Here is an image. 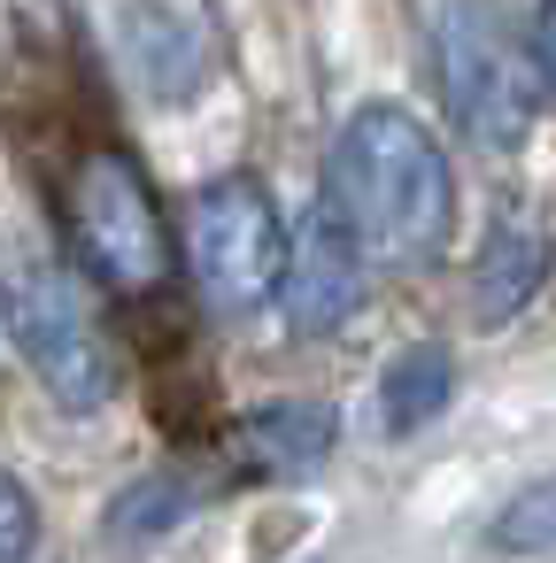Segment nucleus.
<instances>
[{
  "label": "nucleus",
  "mask_w": 556,
  "mask_h": 563,
  "mask_svg": "<svg viewBox=\"0 0 556 563\" xmlns=\"http://www.w3.org/2000/svg\"><path fill=\"white\" fill-rule=\"evenodd\" d=\"M286 224H279V201L255 186V178H209L186 209V263H194V286L217 301V309H263L279 286H286Z\"/></svg>",
  "instance_id": "4"
},
{
  "label": "nucleus",
  "mask_w": 556,
  "mask_h": 563,
  "mask_svg": "<svg viewBox=\"0 0 556 563\" xmlns=\"http://www.w3.org/2000/svg\"><path fill=\"white\" fill-rule=\"evenodd\" d=\"M70 240L94 263V278H109L117 294H155L171 278V224L163 201L148 186V170L117 147L86 155L70 178Z\"/></svg>",
  "instance_id": "5"
},
{
  "label": "nucleus",
  "mask_w": 556,
  "mask_h": 563,
  "mask_svg": "<svg viewBox=\"0 0 556 563\" xmlns=\"http://www.w3.org/2000/svg\"><path fill=\"white\" fill-rule=\"evenodd\" d=\"M279 301H286L294 332H332V324L356 317V301H363V247L348 240V224L332 217V201L309 209V224L294 232Z\"/></svg>",
  "instance_id": "6"
},
{
  "label": "nucleus",
  "mask_w": 556,
  "mask_h": 563,
  "mask_svg": "<svg viewBox=\"0 0 556 563\" xmlns=\"http://www.w3.org/2000/svg\"><path fill=\"white\" fill-rule=\"evenodd\" d=\"M332 432L340 424H332L325 401H279V409H255L240 424V455L263 478H302V471H317L332 455Z\"/></svg>",
  "instance_id": "9"
},
{
  "label": "nucleus",
  "mask_w": 556,
  "mask_h": 563,
  "mask_svg": "<svg viewBox=\"0 0 556 563\" xmlns=\"http://www.w3.org/2000/svg\"><path fill=\"white\" fill-rule=\"evenodd\" d=\"M132 47H140V70L155 93H194L217 63V32H209L201 0H140Z\"/></svg>",
  "instance_id": "7"
},
{
  "label": "nucleus",
  "mask_w": 556,
  "mask_h": 563,
  "mask_svg": "<svg viewBox=\"0 0 556 563\" xmlns=\"http://www.w3.org/2000/svg\"><path fill=\"white\" fill-rule=\"evenodd\" d=\"M533 63H541V86L556 93V0H541V24H533Z\"/></svg>",
  "instance_id": "13"
},
{
  "label": "nucleus",
  "mask_w": 556,
  "mask_h": 563,
  "mask_svg": "<svg viewBox=\"0 0 556 563\" xmlns=\"http://www.w3.org/2000/svg\"><path fill=\"white\" fill-rule=\"evenodd\" d=\"M487 540H494L502 555H556V478L517 486V494L494 509Z\"/></svg>",
  "instance_id": "11"
},
{
  "label": "nucleus",
  "mask_w": 556,
  "mask_h": 563,
  "mask_svg": "<svg viewBox=\"0 0 556 563\" xmlns=\"http://www.w3.org/2000/svg\"><path fill=\"white\" fill-rule=\"evenodd\" d=\"M433 78H440V101L456 117V132L471 147H517L533 132V109H541V63L533 47L510 40V24L479 0H456L433 24Z\"/></svg>",
  "instance_id": "2"
},
{
  "label": "nucleus",
  "mask_w": 556,
  "mask_h": 563,
  "mask_svg": "<svg viewBox=\"0 0 556 563\" xmlns=\"http://www.w3.org/2000/svg\"><path fill=\"white\" fill-rule=\"evenodd\" d=\"M32 548H40V509H32L24 478L0 471V563H24Z\"/></svg>",
  "instance_id": "12"
},
{
  "label": "nucleus",
  "mask_w": 556,
  "mask_h": 563,
  "mask_svg": "<svg viewBox=\"0 0 556 563\" xmlns=\"http://www.w3.org/2000/svg\"><path fill=\"white\" fill-rule=\"evenodd\" d=\"M448 394H456L448 347H402V355L386 363V378H379V424H386L394 440H410V432H425V424L448 409Z\"/></svg>",
  "instance_id": "10"
},
{
  "label": "nucleus",
  "mask_w": 556,
  "mask_h": 563,
  "mask_svg": "<svg viewBox=\"0 0 556 563\" xmlns=\"http://www.w3.org/2000/svg\"><path fill=\"white\" fill-rule=\"evenodd\" d=\"M541 286H548V232L525 224V217H502V224L487 232L479 263H471V309H479V324L525 317V301H533Z\"/></svg>",
  "instance_id": "8"
},
{
  "label": "nucleus",
  "mask_w": 556,
  "mask_h": 563,
  "mask_svg": "<svg viewBox=\"0 0 556 563\" xmlns=\"http://www.w3.org/2000/svg\"><path fill=\"white\" fill-rule=\"evenodd\" d=\"M9 332H17V347H24L32 378H40L70 417H94V409L117 394V363H109L94 294H86L63 263H24V271L9 278Z\"/></svg>",
  "instance_id": "3"
},
{
  "label": "nucleus",
  "mask_w": 556,
  "mask_h": 563,
  "mask_svg": "<svg viewBox=\"0 0 556 563\" xmlns=\"http://www.w3.org/2000/svg\"><path fill=\"white\" fill-rule=\"evenodd\" d=\"M332 217L348 224L363 263H386V271L433 263L456 224V186H448L440 140L394 101L356 109L332 140Z\"/></svg>",
  "instance_id": "1"
}]
</instances>
